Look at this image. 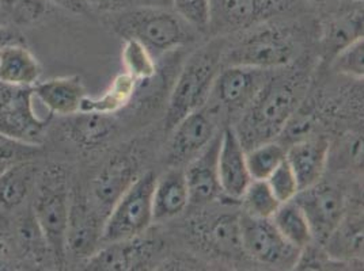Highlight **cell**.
I'll list each match as a JSON object with an SVG mask.
<instances>
[{"label": "cell", "instance_id": "1", "mask_svg": "<svg viewBox=\"0 0 364 271\" xmlns=\"http://www.w3.org/2000/svg\"><path fill=\"white\" fill-rule=\"evenodd\" d=\"M306 83L302 74H279L268 77L243 110L238 126L234 129L245 151L273 141L286 131L302 102Z\"/></svg>", "mask_w": 364, "mask_h": 271}, {"label": "cell", "instance_id": "2", "mask_svg": "<svg viewBox=\"0 0 364 271\" xmlns=\"http://www.w3.org/2000/svg\"><path fill=\"white\" fill-rule=\"evenodd\" d=\"M223 55L225 43L213 40L185 62L167 106L166 132H171L182 118L208 104L213 83L222 70Z\"/></svg>", "mask_w": 364, "mask_h": 271}, {"label": "cell", "instance_id": "3", "mask_svg": "<svg viewBox=\"0 0 364 271\" xmlns=\"http://www.w3.org/2000/svg\"><path fill=\"white\" fill-rule=\"evenodd\" d=\"M113 14V29L125 40H136L151 53L168 52L196 38L198 29L170 9L137 6Z\"/></svg>", "mask_w": 364, "mask_h": 271}, {"label": "cell", "instance_id": "4", "mask_svg": "<svg viewBox=\"0 0 364 271\" xmlns=\"http://www.w3.org/2000/svg\"><path fill=\"white\" fill-rule=\"evenodd\" d=\"M156 182L154 172L139 175L107 213L102 244L141 236L154 221L152 193Z\"/></svg>", "mask_w": 364, "mask_h": 271}, {"label": "cell", "instance_id": "5", "mask_svg": "<svg viewBox=\"0 0 364 271\" xmlns=\"http://www.w3.org/2000/svg\"><path fill=\"white\" fill-rule=\"evenodd\" d=\"M295 43L289 31L264 25L225 50L223 64L262 71L287 67L295 57Z\"/></svg>", "mask_w": 364, "mask_h": 271}, {"label": "cell", "instance_id": "6", "mask_svg": "<svg viewBox=\"0 0 364 271\" xmlns=\"http://www.w3.org/2000/svg\"><path fill=\"white\" fill-rule=\"evenodd\" d=\"M33 87L0 83V138L36 147L43 141L48 120L36 114Z\"/></svg>", "mask_w": 364, "mask_h": 271}, {"label": "cell", "instance_id": "7", "mask_svg": "<svg viewBox=\"0 0 364 271\" xmlns=\"http://www.w3.org/2000/svg\"><path fill=\"white\" fill-rule=\"evenodd\" d=\"M298 0H210L208 29L216 33L257 28L274 16L289 13Z\"/></svg>", "mask_w": 364, "mask_h": 271}, {"label": "cell", "instance_id": "8", "mask_svg": "<svg viewBox=\"0 0 364 271\" xmlns=\"http://www.w3.org/2000/svg\"><path fill=\"white\" fill-rule=\"evenodd\" d=\"M243 253L257 260L258 263L279 267L294 269L301 250L286 240L276 229L271 219H253L246 214L240 217Z\"/></svg>", "mask_w": 364, "mask_h": 271}, {"label": "cell", "instance_id": "9", "mask_svg": "<svg viewBox=\"0 0 364 271\" xmlns=\"http://www.w3.org/2000/svg\"><path fill=\"white\" fill-rule=\"evenodd\" d=\"M68 217L70 202L63 179L44 182L36 202L34 219L58 263L64 262L67 253Z\"/></svg>", "mask_w": 364, "mask_h": 271}, {"label": "cell", "instance_id": "10", "mask_svg": "<svg viewBox=\"0 0 364 271\" xmlns=\"http://www.w3.org/2000/svg\"><path fill=\"white\" fill-rule=\"evenodd\" d=\"M294 201L302 208L310 224L313 239L323 244L346 214V198L333 184L318 183L301 190Z\"/></svg>", "mask_w": 364, "mask_h": 271}, {"label": "cell", "instance_id": "11", "mask_svg": "<svg viewBox=\"0 0 364 271\" xmlns=\"http://www.w3.org/2000/svg\"><path fill=\"white\" fill-rule=\"evenodd\" d=\"M216 135L215 107H200L182 118L171 131L168 162L176 167L192 162Z\"/></svg>", "mask_w": 364, "mask_h": 271}, {"label": "cell", "instance_id": "12", "mask_svg": "<svg viewBox=\"0 0 364 271\" xmlns=\"http://www.w3.org/2000/svg\"><path fill=\"white\" fill-rule=\"evenodd\" d=\"M271 71L226 65L216 76L213 94L218 107L228 113H241L268 80Z\"/></svg>", "mask_w": 364, "mask_h": 271}, {"label": "cell", "instance_id": "13", "mask_svg": "<svg viewBox=\"0 0 364 271\" xmlns=\"http://www.w3.org/2000/svg\"><path fill=\"white\" fill-rule=\"evenodd\" d=\"M107 216L94 204L75 201L70 205L67 226V250L80 258H90L101 248Z\"/></svg>", "mask_w": 364, "mask_h": 271}, {"label": "cell", "instance_id": "14", "mask_svg": "<svg viewBox=\"0 0 364 271\" xmlns=\"http://www.w3.org/2000/svg\"><path fill=\"white\" fill-rule=\"evenodd\" d=\"M218 175L222 193L231 199H241L246 187L253 181L246 165V151L234 128L230 126L220 133Z\"/></svg>", "mask_w": 364, "mask_h": 271}, {"label": "cell", "instance_id": "15", "mask_svg": "<svg viewBox=\"0 0 364 271\" xmlns=\"http://www.w3.org/2000/svg\"><path fill=\"white\" fill-rule=\"evenodd\" d=\"M220 144V133L188 163L185 177L189 189L191 204L204 205L220 196L222 189L218 175V151Z\"/></svg>", "mask_w": 364, "mask_h": 271}, {"label": "cell", "instance_id": "16", "mask_svg": "<svg viewBox=\"0 0 364 271\" xmlns=\"http://www.w3.org/2000/svg\"><path fill=\"white\" fill-rule=\"evenodd\" d=\"M139 178V168L131 156H117L110 160L92 183L94 205L109 213L113 205Z\"/></svg>", "mask_w": 364, "mask_h": 271}, {"label": "cell", "instance_id": "17", "mask_svg": "<svg viewBox=\"0 0 364 271\" xmlns=\"http://www.w3.org/2000/svg\"><path fill=\"white\" fill-rule=\"evenodd\" d=\"M328 156L329 141L323 137L298 140L286 151V160L296 177L299 192L321 181Z\"/></svg>", "mask_w": 364, "mask_h": 271}, {"label": "cell", "instance_id": "18", "mask_svg": "<svg viewBox=\"0 0 364 271\" xmlns=\"http://www.w3.org/2000/svg\"><path fill=\"white\" fill-rule=\"evenodd\" d=\"M151 243L140 236L112 241L87 258L86 269L95 271H125L136 269L150 256Z\"/></svg>", "mask_w": 364, "mask_h": 271}, {"label": "cell", "instance_id": "19", "mask_svg": "<svg viewBox=\"0 0 364 271\" xmlns=\"http://www.w3.org/2000/svg\"><path fill=\"white\" fill-rule=\"evenodd\" d=\"M33 92L52 114L64 117L80 113V106L86 96L83 82L79 76L55 77L36 83Z\"/></svg>", "mask_w": 364, "mask_h": 271}, {"label": "cell", "instance_id": "20", "mask_svg": "<svg viewBox=\"0 0 364 271\" xmlns=\"http://www.w3.org/2000/svg\"><path fill=\"white\" fill-rule=\"evenodd\" d=\"M191 204L185 171L173 168L156 178L152 193L154 221H162L180 216Z\"/></svg>", "mask_w": 364, "mask_h": 271}, {"label": "cell", "instance_id": "21", "mask_svg": "<svg viewBox=\"0 0 364 271\" xmlns=\"http://www.w3.org/2000/svg\"><path fill=\"white\" fill-rule=\"evenodd\" d=\"M43 72L41 64L22 44L0 50V83L33 87Z\"/></svg>", "mask_w": 364, "mask_h": 271}, {"label": "cell", "instance_id": "22", "mask_svg": "<svg viewBox=\"0 0 364 271\" xmlns=\"http://www.w3.org/2000/svg\"><path fill=\"white\" fill-rule=\"evenodd\" d=\"M323 245H326L328 255L338 262L344 258L360 255L363 251V217L360 214L347 216L346 211Z\"/></svg>", "mask_w": 364, "mask_h": 271}, {"label": "cell", "instance_id": "23", "mask_svg": "<svg viewBox=\"0 0 364 271\" xmlns=\"http://www.w3.org/2000/svg\"><path fill=\"white\" fill-rule=\"evenodd\" d=\"M271 220L280 235L299 250H304L314 241L304 211L294 199L282 204Z\"/></svg>", "mask_w": 364, "mask_h": 271}, {"label": "cell", "instance_id": "24", "mask_svg": "<svg viewBox=\"0 0 364 271\" xmlns=\"http://www.w3.org/2000/svg\"><path fill=\"white\" fill-rule=\"evenodd\" d=\"M203 235L205 240L222 254L231 256L243 251L240 217L234 214L216 217L208 226H205Z\"/></svg>", "mask_w": 364, "mask_h": 271}, {"label": "cell", "instance_id": "25", "mask_svg": "<svg viewBox=\"0 0 364 271\" xmlns=\"http://www.w3.org/2000/svg\"><path fill=\"white\" fill-rule=\"evenodd\" d=\"M137 80L128 74H124L112 83L110 89L98 99H89L85 96L80 111L82 113H100V114H110L127 105L132 98Z\"/></svg>", "mask_w": 364, "mask_h": 271}, {"label": "cell", "instance_id": "26", "mask_svg": "<svg viewBox=\"0 0 364 271\" xmlns=\"http://www.w3.org/2000/svg\"><path fill=\"white\" fill-rule=\"evenodd\" d=\"M363 37V7L358 9L349 14L338 16L329 22L325 41L326 50H333L334 56L358 38Z\"/></svg>", "mask_w": 364, "mask_h": 271}, {"label": "cell", "instance_id": "27", "mask_svg": "<svg viewBox=\"0 0 364 271\" xmlns=\"http://www.w3.org/2000/svg\"><path fill=\"white\" fill-rule=\"evenodd\" d=\"M286 160V150L268 141L246 151V165L253 181H267L273 171Z\"/></svg>", "mask_w": 364, "mask_h": 271}, {"label": "cell", "instance_id": "28", "mask_svg": "<svg viewBox=\"0 0 364 271\" xmlns=\"http://www.w3.org/2000/svg\"><path fill=\"white\" fill-rule=\"evenodd\" d=\"M73 122V136L83 147H94L104 143L114 132V123L107 114L82 113Z\"/></svg>", "mask_w": 364, "mask_h": 271}, {"label": "cell", "instance_id": "29", "mask_svg": "<svg viewBox=\"0 0 364 271\" xmlns=\"http://www.w3.org/2000/svg\"><path fill=\"white\" fill-rule=\"evenodd\" d=\"M243 214L253 219H272L282 205L274 197L267 181H252L242 197Z\"/></svg>", "mask_w": 364, "mask_h": 271}, {"label": "cell", "instance_id": "30", "mask_svg": "<svg viewBox=\"0 0 364 271\" xmlns=\"http://www.w3.org/2000/svg\"><path fill=\"white\" fill-rule=\"evenodd\" d=\"M31 183V168L16 166L0 172V206L16 208L26 198Z\"/></svg>", "mask_w": 364, "mask_h": 271}, {"label": "cell", "instance_id": "31", "mask_svg": "<svg viewBox=\"0 0 364 271\" xmlns=\"http://www.w3.org/2000/svg\"><path fill=\"white\" fill-rule=\"evenodd\" d=\"M122 62L125 74L135 80H149L156 72V65L152 59L151 52L136 40L127 38L122 49Z\"/></svg>", "mask_w": 364, "mask_h": 271}, {"label": "cell", "instance_id": "32", "mask_svg": "<svg viewBox=\"0 0 364 271\" xmlns=\"http://www.w3.org/2000/svg\"><path fill=\"white\" fill-rule=\"evenodd\" d=\"M1 11L16 25L38 22L48 11L46 0H0Z\"/></svg>", "mask_w": 364, "mask_h": 271}, {"label": "cell", "instance_id": "33", "mask_svg": "<svg viewBox=\"0 0 364 271\" xmlns=\"http://www.w3.org/2000/svg\"><path fill=\"white\" fill-rule=\"evenodd\" d=\"M363 60L364 40L362 37L350 43L334 56L333 68L338 74L355 79H363Z\"/></svg>", "mask_w": 364, "mask_h": 271}, {"label": "cell", "instance_id": "34", "mask_svg": "<svg viewBox=\"0 0 364 271\" xmlns=\"http://www.w3.org/2000/svg\"><path fill=\"white\" fill-rule=\"evenodd\" d=\"M267 183L280 204L292 201L299 193V184L296 181V177L287 163V160H284L273 171L272 174L268 177Z\"/></svg>", "mask_w": 364, "mask_h": 271}, {"label": "cell", "instance_id": "35", "mask_svg": "<svg viewBox=\"0 0 364 271\" xmlns=\"http://www.w3.org/2000/svg\"><path fill=\"white\" fill-rule=\"evenodd\" d=\"M173 10L198 31L207 29L210 0H173Z\"/></svg>", "mask_w": 364, "mask_h": 271}, {"label": "cell", "instance_id": "36", "mask_svg": "<svg viewBox=\"0 0 364 271\" xmlns=\"http://www.w3.org/2000/svg\"><path fill=\"white\" fill-rule=\"evenodd\" d=\"M91 9H97L100 11L117 13L134 6L131 0H86Z\"/></svg>", "mask_w": 364, "mask_h": 271}, {"label": "cell", "instance_id": "37", "mask_svg": "<svg viewBox=\"0 0 364 271\" xmlns=\"http://www.w3.org/2000/svg\"><path fill=\"white\" fill-rule=\"evenodd\" d=\"M46 1H50L63 10L73 13V14H77V16L87 14L91 10V7L87 4L86 0H46Z\"/></svg>", "mask_w": 364, "mask_h": 271}, {"label": "cell", "instance_id": "38", "mask_svg": "<svg viewBox=\"0 0 364 271\" xmlns=\"http://www.w3.org/2000/svg\"><path fill=\"white\" fill-rule=\"evenodd\" d=\"M22 44V37L18 34V31H13L7 26L0 25V50L6 46Z\"/></svg>", "mask_w": 364, "mask_h": 271}, {"label": "cell", "instance_id": "39", "mask_svg": "<svg viewBox=\"0 0 364 271\" xmlns=\"http://www.w3.org/2000/svg\"><path fill=\"white\" fill-rule=\"evenodd\" d=\"M136 6L143 7H156V9H170L173 10V0H131Z\"/></svg>", "mask_w": 364, "mask_h": 271}, {"label": "cell", "instance_id": "40", "mask_svg": "<svg viewBox=\"0 0 364 271\" xmlns=\"http://www.w3.org/2000/svg\"><path fill=\"white\" fill-rule=\"evenodd\" d=\"M13 157V151L9 145H3V143H0V167L6 166V163H9Z\"/></svg>", "mask_w": 364, "mask_h": 271}, {"label": "cell", "instance_id": "41", "mask_svg": "<svg viewBox=\"0 0 364 271\" xmlns=\"http://www.w3.org/2000/svg\"><path fill=\"white\" fill-rule=\"evenodd\" d=\"M344 1H348V3H363V0H344Z\"/></svg>", "mask_w": 364, "mask_h": 271}, {"label": "cell", "instance_id": "42", "mask_svg": "<svg viewBox=\"0 0 364 271\" xmlns=\"http://www.w3.org/2000/svg\"><path fill=\"white\" fill-rule=\"evenodd\" d=\"M317 1H323V0H317Z\"/></svg>", "mask_w": 364, "mask_h": 271}]
</instances>
